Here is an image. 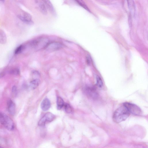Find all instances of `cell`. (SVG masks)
Here are the masks:
<instances>
[{
  "label": "cell",
  "instance_id": "6da1fadb",
  "mask_svg": "<svg viewBox=\"0 0 148 148\" xmlns=\"http://www.w3.org/2000/svg\"><path fill=\"white\" fill-rule=\"evenodd\" d=\"M130 113L123 105L118 108L114 112L113 115V121L119 123L125 120L129 116Z\"/></svg>",
  "mask_w": 148,
  "mask_h": 148
},
{
  "label": "cell",
  "instance_id": "7a4b0ae2",
  "mask_svg": "<svg viewBox=\"0 0 148 148\" xmlns=\"http://www.w3.org/2000/svg\"><path fill=\"white\" fill-rule=\"evenodd\" d=\"M0 123L9 130L12 131L14 129L13 121L6 114L2 112H0Z\"/></svg>",
  "mask_w": 148,
  "mask_h": 148
},
{
  "label": "cell",
  "instance_id": "3957f363",
  "mask_svg": "<svg viewBox=\"0 0 148 148\" xmlns=\"http://www.w3.org/2000/svg\"><path fill=\"white\" fill-rule=\"evenodd\" d=\"M48 39L45 38H40L32 40L30 45L32 47L35 49H40L46 47L48 44Z\"/></svg>",
  "mask_w": 148,
  "mask_h": 148
},
{
  "label": "cell",
  "instance_id": "277c9868",
  "mask_svg": "<svg viewBox=\"0 0 148 148\" xmlns=\"http://www.w3.org/2000/svg\"><path fill=\"white\" fill-rule=\"evenodd\" d=\"M130 113L134 115H139L142 114V111L137 105L130 103L125 102L123 104Z\"/></svg>",
  "mask_w": 148,
  "mask_h": 148
},
{
  "label": "cell",
  "instance_id": "5b68a950",
  "mask_svg": "<svg viewBox=\"0 0 148 148\" xmlns=\"http://www.w3.org/2000/svg\"><path fill=\"white\" fill-rule=\"evenodd\" d=\"M85 90L87 95L90 98L96 100L98 98L99 94L94 87L90 86L86 87Z\"/></svg>",
  "mask_w": 148,
  "mask_h": 148
},
{
  "label": "cell",
  "instance_id": "8992f818",
  "mask_svg": "<svg viewBox=\"0 0 148 148\" xmlns=\"http://www.w3.org/2000/svg\"><path fill=\"white\" fill-rule=\"evenodd\" d=\"M54 115L50 112L46 113L44 116L40 120L38 125L40 126H43L47 122H51L55 119Z\"/></svg>",
  "mask_w": 148,
  "mask_h": 148
},
{
  "label": "cell",
  "instance_id": "52a82bcc",
  "mask_svg": "<svg viewBox=\"0 0 148 148\" xmlns=\"http://www.w3.org/2000/svg\"><path fill=\"white\" fill-rule=\"evenodd\" d=\"M62 45L61 43L58 42H52L48 43L46 46V49L49 51H55L62 48Z\"/></svg>",
  "mask_w": 148,
  "mask_h": 148
},
{
  "label": "cell",
  "instance_id": "ba28073f",
  "mask_svg": "<svg viewBox=\"0 0 148 148\" xmlns=\"http://www.w3.org/2000/svg\"><path fill=\"white\" fill-rule=\"evenodd\" d=\"M18 16L23 21L29 24H32L33 23L31 16L26 12H23L19 14Z\"/></svg>",
  "mask_w": 148,
  "mask_h": 148
},
{
  "label": "cell",
  "instance_id": "9c48e42d",
  "mask_svg": "<svg viewBox=\"0 0 148 148\" xmlns=\"http://www.w3.org/2000/svg\"><path fill=\"white\" fill-rule=\"evenodd\" d=\"M35 2L37 4L40 12L44 15L47 13V8L43 1L36 0Z\"/></svg>",
  "mask_w": 148,
  "mask_h": 148
},
{
  "label": "cell",
  "instance_id": "30bf717a",
  "mask_svg": "<svg viewBox=\"0 0 148 148\" xmlns=\"http://www.w3.org/2000/svg\"><path fill=\"white\" fill-rule=\"evenodd\" d=\"M7 105L8 110L9 113L11 115H14L16 112L15 103L12 100H9L8 102Z\"/></svg>",
  "mask_w": 148,
  "mask_h": 148
},
{
  "label": "cell",
  "instance_id": "8fae6325",
  "mask_svg": "<svg viewBox=\"0 0 148 148\" xmlns=\"http://www.w3.org/2000/svg\"><path fill=\"white\" fill-rule=\"evenodd\" d=\"M51 106L49 100L47 98H45L41 104V107L44 111H46L49 109Z\"/></svg>",
  "mask_w": 148,
  "mask_h": 148
},
{
  "label": "cell",
  "instance_id": "7c38bea8",
  "mask_svg": "<svg viewBox=\"0 0 148 148\" xmlns=\"http://www.w3.org/2000/svg\"><path fill=\"white\" fill-rule=\"evenodd\" d=\"M40 80L38 79H35L31 81L29 84V87L31 90L36 89L39 85L40 83Z\"/></svg>",
  "mask_w": 148,
  "mask_h": 148
},
{
  "label": "cell",
  "instance_id": "4fadbf2b",
  "mask_svg": "<svg viewBox=\"0 0 148 148\" xmlns=\"http://www.w3.org/2000/svg\"><path fill=\"white\" fill-rule=\"evenodd\" d=\"M47 9H48L49 10L52 14H55V10L53 7L50 2L49 0H44L43 1Z\"/></svg>",
  "mask_w": 148,
  "mask_h": 148
},
{
  "label": "cell",
  "instance_id": "5bb4252c",
  "mask_svg": "<svg viewBox=\"0 0 148 148\" xmlns=\"http://www.w3.org/2000/svg\"><path fill=\"white\" fill-rule=\"evenodd\" d=\"M57 109L60 110L64 105V103L63 99L60 97H57Z\"/></svg>",
  "mask_w": 148,
  "mask_h": 148
},
{
  "label": "cell",
  "instance_id": "9a60e30c",
  "mask_svg": "<svg viewBox=\"0 0 148 148\" xmlns=\"http://www.w3.org/2000/svg\"><path fill=\"white\" fill-rule=\"evenodd\" d=\"M6 41V37L4 32L2 30H0V43L4 44Z\"/></svg>",
  "mask_w": 148,
  "mask_h": 148
},
{
  "label": "cell",
  "instance_id": "2e32d148",
  "mask_svg": "<svg viewBox=\"0 0 148 148\" xmlns=\"http://www.w3.org/2000/svg\"><path fill=\"white\" fill-rule=\"evenodd\" d=\"M96 85L99 88H101L103 85L102 80L99 76H97L96 77Z\"/></svg>",
  "mask_w": 148,
  "mask_h": 148
},
{
  "label": "cell",
  "instance_id": "e0dca14e",
  "mask_svg": "<svg viewBox=\"0 0 148 148\" xmlns=\"http://www.w3.org/2000/svg\"><path fill=\"white\" fill-rule=\"evenodd\" d=\"M24 49V47L23 45H21L17 47L15 51V53L16 54L21 53Z\"/></svg>",
  "mask_w": 148,
  "mask_h": 148
},
{
  "label": "cell",
  "instance_id": "ac0fdd59",
  "mask_svg": "<svg viewBox=\"0 0 148 148\" xmlns=\"http://www.w3.org/2000/svg\"><path fill=\"white\" fill-rule=\"evenodd\" d=\"M129 2H128V5L129 6V8L130 9V10L132 12H134V3L132 1H128Z\"/></svg>",
  "mask_w": 148,
  "mask_h": 148
},
{
  "label": "cell",
  "instance_id": "d6986e66",
  "mask_svg": "<svg viewBox=\"0 0 148 148\" xmlns=\"http://www.w3.org/2000/svg\"><path fill=\"white\" fill-rule=\"evenodd\" d=\"M64 109L66 112L67 113H70L72 112V108L68 104H64Z\"/></svg>",
  "mask_w": 148,
  "mask_h": 148
},
{
  "label": "cell",
  "instance_id": "ffe728a7",
  "mask_svg": "<svg viewBox=\"0 0 148 148\" xmlns=\"http://www.w3.org/2000/svg\"><path fill=\"white\" fill-rule=\"evenodd\" d=\"M10 73L13 75H18L20 73L19 69L17 68H15L10 70L9 72Z\"/></svg>",
  "mask_w": 148,
  "mask_h": 148
},
{
  "label": "cell",
  "instance_id": "44dd1931",
  "mask_svg": "<svg viewBox=\"0 0 148 148\" xmlns=\"http://www.w3.org/2000/svg\"><path fill=\"white\" fill-rule=\"evenodd\" d=\"M76 1L79 5L84 8L86 10L89 11V9L87 7L82 1L76 0Z\"/></svg>",
  "mask_w": 148,
  "mask_h": 148
},
{
  "label": "cell",
  "instance_id": "7402d4cb",
  "mask_svg": "<svg viewBox=\"0 0 148 148\" xmlns=\"http://www.w3.org/2000/svg\"><path fill=\"white\" fill-rule=\"evenodd\" d=\"M12 91L13 94H16L17 92V87L15 86H12Z\"/></svg>",
  "mask_w": 148,
  "mask_h": 148
},
{
  "label": "cell",
  "instance_id": "603a6c76",
  "mask_svg": "<svg viewBox=\"0 0 148 148\" xmlns=\"http://www.w3.org/2000/svg\"><path fill=\"white\" fill-rule=\"evenodd\" d=\"M89 58V56H88L87 58V61L88 64H89L90 63V58Z\"/></svg>",
  "mask_w": 148,
  "mask_h": 148
},
{
  "label": "cell",
  "instance_id": "cb8c5ba5",
  "mask_svg": "<svg viewBox=\"0 0 148 148\" xmlns=\"http://www.w3.org/2000/svg\"><path fill=\"white\" fill-rule=\"evenodd\" d=\"M5 75L4 73H0V78L3 77Z\"/></svg>",
  "mask_w": 148,
  "mask_h": 148
},
{
  "label": "cell",
  "instance_id": "d4e9b609",
  "mask_svg": "<svg viewBox=\"0 0 148 148\" xmlns=\"http://www.w3.org/2000/svg\"><path fill=\"white\" fill-rule=\"evenodd\" d=\"M0 148H4L1 146H0Z\"/></svg>",
  "mask_w": 148,
  "mask_h": 148
}]
</instances>
